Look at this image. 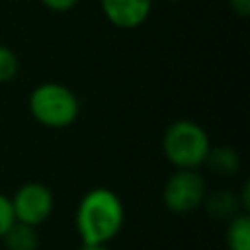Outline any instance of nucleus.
I'll return each instance as SVG.
<instances>
[{"mask_svg": "<svg viewBox=\"0 0 250 250\" xmlns=\"http://www.w3.org/2000/svg\"><path fill=\"white\" fill-rule=\"evenodd\" d=\"M125 223V207L121 197L109 188L88 189L74 213L76 232L86 244H107Z\"/></svg>", "mask_w": 250, "mask_h": 250, "instance_id": "obj_1", "label": "nucleus"}, {"mask_svg": "<svg viewBox=\"0 0 250 250\" xmlns=\"http://www.w3.org/2000/svg\"><path fill=\"white\" fill-rule=\"evenodd\" d=\"M211 141L207 131L191 119L172 121L162 135V152L174 168H199L205 164Z\"/></svg>", "mask_w": 250, "mask_h": 250, "instance_id": "obj_2", "label": "nucleus"}, {"mask_svg": "<svg viewBox=\"0 0 250 250\" xmlns=\"http://www.w3.org/2000/svg\"><path fill=\"white\" fill-rule=\"evenodd\" d=\"M31 117L49 129H64L72 125L80 113L76 94L61 82H41L29 94Z\"/></svg>", "mask_w": 250, "mask_h": 250, "instance_id": "obj_3", "label": "nucleus"}, {"mask_svg": "<svg viewBox=\"0 0 250 250\" xmlns=\"http://www.w3.org/2000/svg\"><path fill=\"white\" fill-rule=\"evenodd\" d=\"M207 195V186L199 168H176L174 174L168 176L162 201L164 207L174 215H188L203 205Z\"/></svg>", "mask_w": 250, "mask_h": 250, "instance_id": "obj_4", "label": "nucleus"}, {"mask_svg": "<svg viewBox=\"0 0 250 250\" xmlns=\"http://www.w3.org/2000/svg\"><path fill=\"white\" fill-rule=\"evenodd\" d=\"M10 203L16 221L31 227L45 223L55 209L53 191L41 182H27L20 186L10 197Z\"/></svg>", "mask_w": 250, "mask_h": 250, "instance_id": "obj_5", "label": "nucleus"}, {"mask_svg": "<svg viewBox=\"0 0 250 250\" xmlns=\"http://www.w3.org/2000/svg\"><path fill=\"white\" fill-rule=\"evenodd\" d=\"M105 20L119 29L143 25L152 10V0H100Z\"/></svg>", "mask_w": 250, "mask_h": 250, "instance_id": "obj_6", "label": "nucleus"}, {"mask_svg": "<svg viewBox=\"0 0 250 250\" xmlns=\"http://www.w3.org/2000/svg\"><path fill=\"white\" fill-rule=\"evenodd\" d=\"M203 205H205L207 215L217 221H229L230 217H234L236 213L242 211L238 193H234L230 189H217V191L205 195Z\"/></svg>", "mask_w": 250, "mask_h": 250, "instance_id": "obj_7", "label": "nucleus"}, {"mask_svg": "<svg viewBox=\"0 0 250 250\" xmlns=\"http://www.w3.org/2000/svg\"><path fill=\"white\" fill-rule=\"evenodd\" d=\"M205 164L219 176H232L240 170V154L230 145H217L209 148Z\"/></svg>", "mask_w": 250, "mask_h": 250, "instance_id": "obj_8", "label": "nucleus"}, {"mask_svg": "<svg viewBox=\"0 0 250 250\" xmlns=\"http://www.w3.org/2000/svg\"><path fill=\"white\" fill-rule=\"evenodd\" d=\"M0 240L4 242L6 250H37L39 246V234L35 227L20 221H14Z\"/></svg>", "mask_w": 250, "mask_h": 250, "instance_id": "obj_9", "label": "nucleus"}, {"mask_svg": "<svg viewBox=\"0 0 250 250\" xmlns=\"http://www.w3.org/2000/svg\"><path fill=\"white\" fill-rule=\"evenodd\" d=\"M225 242L229 250H250V217L240 211L227 221Z\"/></svg>", "mask_w": 250, "mask_h": 250, "instance_id": "obj_10", "label": "nucleus"}, {"mask_svg": "<svg viewBox=\"0 0 250 250\" xmlns=\"http://www.w3.org/2000/svg\"><path fill=\"white\" fill-rule=\"evenodd\" d=\"M20 70V61L18 55L8 47L0 43V84H6L16 78Z\"/></svg>", "mask_w": 250, "mask_h": 250, "instance_id": "obj_11", "label": "nucleus"}, {"mask_svg": "<svg viewBox=\"0 0 250 250\" xmlns=\"http://www.w3.org/2000/svg\"><path fill=\"white\" fill-rule=\"evenodd\" d=\"M14 221H16V217H14V211H12L10 197L0 191V238L4 236V232L10 229V225Z\"/></svg>", "mask_w": 250, "mask_h": 250, "instance_id": "obj_12", "label": "nucleus"}, {"mask_svg": "<svg viewBox=\"0 0 250 250\" xmlns=\"http://www.w3.org/2000/svg\"><path fill=\"white\" fill-rule=\"evenodd\" d=\"M41 4L51 12H68L78 4V0H41Z\"/></svg>", "mask_w": 250, "mask_h": 250, "instance_id": "obj_13", "label": "nucleus"}, {"mask_svg": "<svg viewBox=\"0 0 250 250\" xmlns=\"http://www.w3.org/2000/svg\"><path fill=\"white\" fill-rule=\"evenodd\" d=\"M229 8L240 18L250 16V0H229Z\"/></svg>", "mask_w": 250, "mask_h": 250, "instance_id": "obj_14", "label": "nucleus"}, {"mask_svg": "<svg viewBox=\"0 0 250 250\" xmlns=\"http://www.w3.org/2000/svg\"><path fill=\"white\" fill-rule=\"evenodd\" d=\"M80 250H109V246L107 244H86V242H82Z\"/></svg>", "mask_w": 250, "mask_h": 250, "instance_id": "obj_15", "label": "nucleus"}]
</instances>
